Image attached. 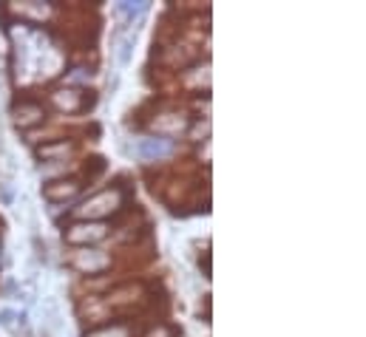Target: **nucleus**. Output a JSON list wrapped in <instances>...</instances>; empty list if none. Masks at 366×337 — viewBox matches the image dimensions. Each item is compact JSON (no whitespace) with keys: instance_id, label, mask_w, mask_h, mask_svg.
<instances>
[{"instance_id":"nucleus-15","label":"nucleus","mask_w":366,"mask_h":337,"mask_svg":"<svg viewBox=\"0 0 366 337\" xmlns=\"http://www.w3.org/2000/svg\"><path fill=\"white\" fill-rule=\"evenodd\" d=\"M17 298H23L26 303H34V298H37V286H34V278H29L20 289H17Z\"/></svg>"},{"instance_id":"nucleus-14","label":"nucleus","mask_w":366,"mask_h":337,"mask_svg":"<svg viewBox=\"0 0 366 337\" xmlns=\"http://www.w3.org/2000/svg\"><path fill=\"white\" fill-rule=\"evenodd\" d=\"M145 9H148V3H119V6H117V11H119L122 17H128L131 23H134V17H139Z\"/></svg>"},{"instance_id":"nucleus-18","label":"nucleus","mask_w":366,"mask_h":337,"mask_svg":"<svg viewBox=\"0 0 366 337\" xmlns=\"http://www.w3.org/2000/svg\"><path fill=\"white\" fill-rule=\"evenodd\" d=\"M89 80H92V71L89 69H74L69 74V83H89Z\"/></svg>"},{"instance_id":"nucleus-9","label":"nucleus","mask_w":366,"mask_h":337,"mask_svg":"<svg viewBox=\"0 0 366 337\" xmlns=\"http://www.w3.org/2000/svg\"><path fill=\"white\" fill-rule=\"evenodd\" d=\"M74 151V142L71 139H57V142H46L37 148V156L43 162H63L69 154Z\"/></svg>"},{"instance_id":"nucleus-4","label":"nucleus","mask_w":366,"mask_h":337,"mask_svg":"<svg viewBox=\"0 0 366 337\" xmlns=\"http://www.w3.org/2000/svg\"><path fill=\"white\" fill-rule=\"evenodd\" d=\"M49 99H51V105H54L57 111H66V114H77V111L86 108V94L77 91V88H71V85L54 88V91L49 94Z\"/></svg>"},{"instance_id":"nucleus-2","label":"nucleus","mask_w":366,"mask_h":337,"mask_svg":"<svg viewBox=\"0 0 366 337\" xmlns=\"http://www.w3.org/2000/svg\"><path fill=\"white\" fill-rule=\"evenodd\" d=\"M111 233V227L105 221H74L63 230V238L69 244H80V247H89V244H97L102 241L105 236Z\"/></svg>"},{"instance_id":"nucleus-7","label":"nucleus","mask_w":366,"mask_h":337,"mask_svg":"<svg viewBox=\"0 0 366 337\" xmlns=\"http://www.w3.org/2000/svg\"><path fill=\"white\" fill-rule=\"evenodd\" d=\"M80 190H83L80 178H57V181H49V184L43 187V196H46L49 201H71Z\"/></svg>"},{"instance_id":"nucleus-19","label":"nucleus","mask_w":366,"mask_h":337,"mask_svg":"<svg viewBox=\"0 0 366 337\" xmlns=\"http://www.w3.org/2000/svg\"><path fill=\"white\" fill-rule=\"evenodd\" d=\"M0 201L3 204H11V187L9 184H0Z\"/></svg>"},{"instance_id":"nucleus-5","label":"nucleus","mask_w":366,"mask_h":337,"mask_svg":"<svg viewBox=\"0 0 366 337\" xmlns=\"http://www.w3.org/2000/svg\"><path fill=\"white\" fill-rule=\"evenodd\" d=\"M43 119H46V108H43L40 102H34V99H20V102L14 105V125H17L20 131H29V128L40 125Z\"/></svg>"},{"instance_id":"nucleus-13","label":"nucleus","mask_w":366,"mask_h":337,"mask_svg":"<svg viewBox=\"0 0 366 337\" xmlns=\"http://www.w3.org/2000/svg\"><path fill=\"white\" fill-rule=\"evenodd\" d=\"M89 337H131V329H128V326H122V323H114V326L94 329V332H89Z\"/></svg>"},{"instance_id":"nucleus-12","label":"nucleus","mask_w":366,"mask_h":337,"mask_svg":"<svg viewBox=\"0 0 366 337\" xmlns=\"http://www.w3.org/2000/svg\"><path fill=\"white\" fill-rule=\"evenodd\" d=\"M134 43H137V34H125V37L117 40V63H119V66H128V63H131Z\"/></svg>"},{"instance_id":"nucleus-20","label":"nucleus","mask_w":366,"mask_h":337,"mask_svg":"<svg viewBox=\"0 0 366 337\" xmlns=\"http://www.w3.org/2000/svg\"><path fill=\"white\" fill-rule=\"evenodd\" d=\"M148 337H171V332H168V329H165V326H159V329H157V332H151V335Z\"/></svg>"},{"instance_id":"nucleus-1","label":"nucleus","mask_w":366,"mask_h":337,"mask_svg":"<svg viewBox=\"0 0 366 337\" xmlns=\"http://www.w3.org/2000/svg\"><path fill=\"white\" fill-rule=\"evenodd\" d=\"M122 207H125V190L119 184H114L92 198H86L80 207H74V216H77V221H102V218L119 213Z\"/></svg>"},{"instance_id":"nucleus-11","label":"nucleus","mask_w":366,"mask_h":337,"mask_svg":"<svg viewBox=\"0 0 366 337\" xmlns=\"http://www.w3.org/2000/svg\"><path fill=\"white\" fill-rule=\"evenodd\" d=\"M196 57H199V51H193L190 46H174V49L165 54V63L174 66V69H184V66H190Z\"/></svg>"},{"instance_id":"nucleus-10","label":"nucleus","mask_w":366,"mask_h":337,"mask_svg":"<svg viewBox=\"0 0 366 337\" xmlns=\"http://www.w3.org/2000/svg\"><path fill=\"white\" fill-rule=\"evenodd\" d=\"M184 125H187V119H182V114H177V111L162 114V116L154 119V131L157 134H179V131H184Z\"/></svg>"},{"instance_id":"nucleus-16","label":"nucleus","mask_w":366,"mask_h":337,"mask_svg":"<svg viewBox=\"0 0 366 337\" xmlns=\"http://www.w3.org/2000/svg\"><path fill=\"white\" fill-rule=\"evenodd\" d=\"M207 134H210V122L204 119V122H196V125H193V131H190V139H193V142H202V139L207 142Z\"/></svg>"},{"instance_id":"nucleus-8","label":"nucleus","mask_w":366,"mask_h":337,"mask_svg":"<svg viewBox=\"0 0 366 337\" xmlns=\"http://www.w3.org/2000/svg\"><path fill=\"white\" fill-rule=\"evenodd\" d=\"M11 11L20 17V20H34V23H43L51 17V3H37V0H29V3H11Z\"/></svg>"},{"instance_id":"nucleus-17","label":"nucleus","mask_w":366,"mask_h":337,"mask_svg":"<svg viewBox=\"0 0 366 337\" xmlns=\"http://www.w3.org/2000/svg\"><path fill=\"white\" fill-rule=\"evenodd\" d=\"M0 326H6V329H11V332H17V312L3 309V312H0Z\"/></svg>"},{"instance_id":"nucleus-3","label":"nucleus","mask_w":366,"mask_h":337,"mask_svg":"<svg viewBox=\"0 0 366 337\" xmlns=\"http://www.w3.org/2000/svg\"><path fill=\"white\" fill-rule=\"evenodd\" d=\"M71 266H74L77 272L97 275V272H102V269L111 266V255L97 250V247H83V250H77V253L71 255Z\"/></svg>"},{"instance_id":"nucleus-21","label":"nucleus","mask_w":366,"mask_h":337,"mask_svg":"<svg viewBox=\"0 0 366 337\" xmlns=\"http://www.w3.org/2000/svg\"><path fill=\"white\" fill-rule=\"evenodd\" d=\"M0 263H3V247H0Z\"/></svg>"},{"instance_id":"nucleus-6","label":"nucleus","mask_w":366,"mask_h":337,"mask_svg":"<svg viewBox=\"0 0 366 337\" xmlns=\"http://www.w3.org/2000/svg\"><path fill=\"white\" fill-rule=\"evenodd\" d=\"M137 154L148 162H159V159H168L174 154V145L171 139H162V136H148V139H139L137 145Z\"/></svg>"}]
</instances>
